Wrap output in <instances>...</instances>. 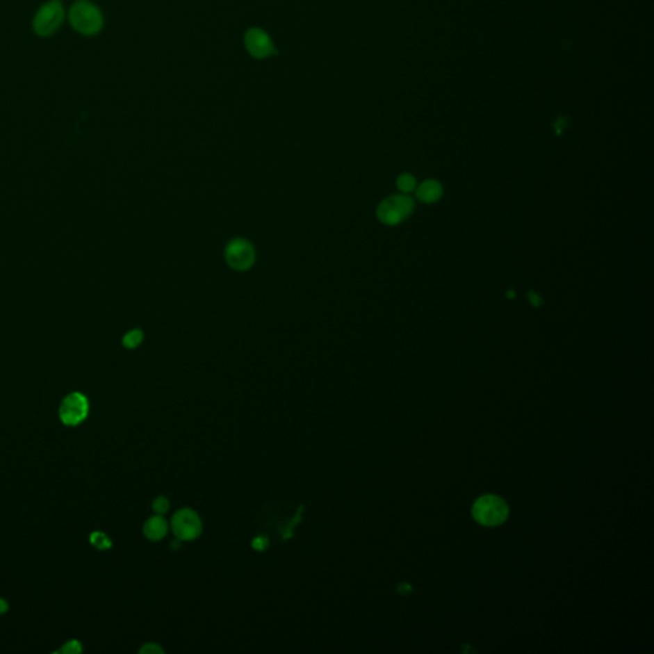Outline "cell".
<instances>
[{"label": "cell", "mask_w": 654, "mask_h": 654, "mask_svg": "<svg viewBox=\"0 0 654 654\" xmlns=\"http://www.w3.org/2000/svg\"><path fill=\"white\" fill-rule=\"evenodd\" d=\"M268 539L266 537L260 536L252 541V547L257 551H265L268 547Z\"/></svg>", "instance_id": "e0dca14e"}, {"label": "cell", "mask_w": 654, "mask_h": 654, "mask_svg": "<svg viewBox=\"0 0 654 654\" xmlns=\"http://www.w3.org/2000/svg\"><path fill=\"white\" fill-rule=\"evenodd\" d=\"M142 341L143 332H141V330H133V332L126 334V338L123 339V344H124V347L128 348V349H134V348L141 345Z\"/></svg>", "instance_id": "4fadbf2b"}, {"label": "cell", "mask_w": 654, "mask_h": 654, "mask_svg": "<svg viewBox=\"0 0 654 654\" xmlns=\"http://www.w3.org/2000/svg\"><path fill=\"white\" fill-rule=\"evenodd\" d=\"M225 261L236 271H247L256 261L254 247L245 238L233 239L225 248Z\"/></svg>", "instance_id": "277c9868"}, {"label": "cell", "mask_w": 654, "mask_h": 654, "mask_svg": "<svg viewBox=\"0 0 654 654\" xmlns=\"http://www.w3.org/2000/svg\"><path fill=\"white\" fill-rule=\"evenodd\" d=\"M71 24L76 31L83 35H94L103 27V16L100 10L88 0H79L70 12Z\"/></svg>", "instance_id": "6da1fadb"}, {"label": "cell", "mask_w": 654, "mask_h": 654, "mask_svg": "<svg viewBox=\"0 0 654 654\" xmlns=\"http://www.w3.org/2000/svg\"><path fill=\"white\" fill-rule=\"evenodd\" d=\"M507 297H509V298H512V297H514V293H512H512H509V295H507Z\"/></svg>", "instance_id": "ffe728a7"}, {"label": "cell", "mask_w": 654, "mask_h": 654, "mask_svg": "<svg viewBox=\"0 0 654 654\" xmlns=\"http://www.w3.org/2000/svg\"><path fill=\"white\" fill-rule=\"evenodd\" d=\"M528 298L529 300H530V303H532L534 307H539V306L542 304V300H541L534 292H529Z\"/></svg>", "instance_id": "ac0fdd59"}, {"label": "cell", "mask_w": 654, "mask_h": 654, "mask_svg": "<svg viewBox=\"0 0 654 654\" xmlns=\"http://www.w3.org/2000/svg\"><path fill=\"white\" fill-rule=\"evenodd\" d=\"M90 542L96 547L97 550H108L111 547V541L109 537L106 536L103 532H94L90 536Z\"/></svg>", "instance_id": "8fae6325"}, {"label": "cell", "mask_w": 654, "mask_h": 654, "mask_svg": "<svg viewBox=\"0 0 654 654\" xmlns=\"http://www.w3.org/2000/svg\"><path fill=\"white\" fill-rule=\"evenodd\" d=\"M414 211L413 198L405 195H395L385 198L377 207V218L381 222L394 227L407 220Z\"/></svg>", "instance_id": "3957f363"}, {"label": "cell", "mask_w": 654, "mask_h": 654, "mask_svg": "<svg viewBox=\"0 0 654 654\" xmlns=\"http://www.w3.org/2000/svg\"><path fill=\"white\" fill-rule=\"evenodd\" d=\"M88 416V400L81 393L65 396L59 408V418L65 426H77Z\"/></svg>", "instance_id": "52a82bcc"}, {"label": "cell", "mask_w": 654, "mask_h": 654, "mask_svg": "<svg viewBox=\"0 0 654 654\" xmlns=\"http://www.w3.org/2000/svg\"><path fill=\"white\" fill-rule=\"evenodd\" d=\"M9 610L8 602L4 598H0V615H4Z\"/></svg>", "instance_id": "d6986e66"}, {"label": "cell", "mask_w": 654, "mask_h": 654, "mask_svg": "<svg viewBox=\"0 0 654 654\" xmlns=\"http://www.w3.org/2000/svg\"><path fill=\"white\" fill-rule=\"evenodd\" d=\"M60 652L65 654H76L82 652V644L77 640H70L64 644L63 648H60Z\"/></svg>", "instance_id": "9a60e30c"}, {"label": "cell", "mask_w": 654, "mask_h": 654, "mask_svg": "<svg viewBox=\"0 0 654 654\" xmlns=\"http://www.w3.org/2000/svg\"><path fill=\"white\" fill-rule=\"evenodd\" d=\"M152 509L154 512L158 514V515H163L167 512V510L170 509V504H169V500L164 496H158L154 500V504H152Z\"/></svg>", "instance_id": "5bb4252c"}, {"label": "cell", "mask_w": 654, "mask_h": 654, "mask_svg": "<svg viewBox=\"0 0 654 654\" xmlns=\"http://www.w3.org/2000/svg\"><path fill=\"white\" fill-rule=\"evenodd\" d=\"M172 530L181 542L193 541L202 532V521L197 512H193L192 509H181L174 514Z\"/></svg>", "instance_id": "8992f818"}, {"label": "cell", "mask_w": 654, "mask_h": 654, "mask_svg": "<svg viewBox=\"0 0 654 654\" xmlns=\"http://www.w3.org/2000/svg\"><path fill=\"white\" fill-rule=\"evenodd\" d=\"M442 186L437 181H423L417 190V197L425 204H434L442 197Z\"/></svg>", "instance_id": "30bf717a"}, {"label": "cell", "mask_w": 654, "mask_h": 654, "mask_svg": "<svg viewBox=\"0 0 654 654\" xmlns=\"http://www.w3.org/2000/svg\"><path fill=\"white\" fill-rule=\"evenodd\" d=\"M245 45L248 51L256 58H265L268 56L272 51V44L268 35L261 30H251L247 32L245 35Z\"/></svg>", "instance_id": "ba28073f"}, {"label": "cell", "mask_w": 654, "mask_h": 654, "mask_svg": "<svg viewBox=\"0 0 654 654\" xmlns=\"http://www.w3.org/2000/svg\"><path fill=\"white\" fill-rule=\"evenodd\" d=\"M396 186L398 188L402 190V193H409L411 190H416V179L413 175L410 174H402L399 178H398V181H396Z\"/></svg>", "instance_id": "7c38bea8"}, {"label": "cell", "mask_w": 654, "mask_h": 654, "mask_svg": "<svg viewBox=\"0 0 654 654\" xmlns=\"http://www.w3.org/2000/svg\"><path fill=\"white\" fill-rule=\"evenodd\" d=\"M509 507L502 498L493 495L481 497L473 506L475 521L486 527L500 525L507 519Z\"/></svg>", "instance_id": "7a4b0ae2"}, {"label": "cell", "mask_w": 654, "mask_h": 654, "mask_svg": "<svg viewBox=\"0 0 654 654\" xmlns=\"http://www.w3.org/2000/svg\"><path fill=\"white\" fill-rule=\"evenodd\" d=\"M64 19V9L59 0H51L40 8L33 19V28L40 36H49L59 28Z\"/></svg>", "instance_id": "5b68a950"}, {"label": "cell", "mask_w": 654, "mask_h": 654, "mask_svg": "<svg viewBox=\"0 0 654 654\" xmlns=\"http://www.w3.org/2000/svg\"><path fill=\"white\" fill-rule=\"evenodd\" d=\"M140 653L145 654H163L164 651L161 649V646L158 644H155V643H147L140 649Z\"/></svg>", "instance_id": "2e32d148"}, {"label": "cell", "mask_w": 654, "mask_h": 654, "mask_svg": "<svg viewBox=\"0 0 654 654\" xmlns=\"http://www.w3.org/2000/svg\"><path fill=\"white\" fill-rule=\"evenodd\" d=\"M167 533V523L161 515L152 516L149 521L145 523L143 525V534L150 541H160L166 536Z\"/></svg>", "instance_id": "9c48e42d"}]
</instances>
